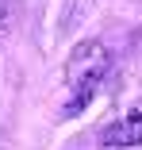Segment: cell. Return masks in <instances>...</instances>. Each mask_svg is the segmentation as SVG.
<instances>
[{"label":"cell","mask_w":142,"mask_h":150,"mask_svg":"<svg viewBox=\"0 0 142 150\" xmlns=\"http://www.w3.org/2000/svg\"><path fill=\"white\" fill-rule=\"evenodd\" d=\"M111 69V50L100 39H89L73 46L69 62H65V85L73 93H96V85L104 81V73Z\"/></svg>","instance_id":"6da1fadb"},{"label":"cell","mask_w":142,"mask_h":150,"mask_svg":"<svg viewBox=\"0 0 142 150\" xmlns=\"http://www.w3.org/2000/svg\"><path fill=\"white\" fill-rule=\"evenodd\" d=\"M104 142L108 146H134V142H142V104H134L119 123L104 127Z\"/></svg>","instance_id":"7a4b0ae2"},{"label":"cell","mask_w":142,"mask_h":150,"mask_svg":"<svg viewBox=\"0 0 142 150\" xmlns=\"http://www.w3.org/2000/svg\"><path fill=\"white\" fill-rule=\"evenodd\" d=\"M92 0H65V12H62V23H58V31L62 35H73V27L81 23V16L89 12Z\"/></svg>","instance_id":"3957f363"}]
</instances>
